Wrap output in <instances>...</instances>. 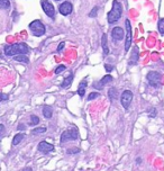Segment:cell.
I'll list each match as a JSON object with an SVG mask.
<instances>
[{
	"label": "cell",
	"instance_id": "6da1fadb",
	"mask_svg": "<svg viewBox=\"0 0 164 171\" xmlns=\"http://www.w3.org/2000/svg\"><path fill=\"white\" fill-rule=\"evenodd\" d=\"M29 47L25 43H16L5 47V54L7 56H16L19 54H28Z\"/></svg>",
	"mask_w": 164,
	"mask_h": 171
},
{
	"label": "cell",
	"instance_id": "7a4b0ae2",
	"mask_svg": "<svg viewBox=\"0 0 164 171\" xmlns=\"http://www.w3.org/2000/svg\"><path fill=\"white\" fill-rule=\"evenodd\" d=\"M122 14H123V7L122 5L115 0L114 2H112V8L111 10L108 13V23L109 24H114L116 22H118L120 19V17H122Z\"/></svg>",
	"mask_w": 164,
	"mask_h": 171
},
{
	"label": "cell",
	"instance_id": "3957f363",
	"mask_svg": "<svg viewBox=\"0 0 164 171\" xmlns=\"http://www.w3.org/2000/svg\"><path fill=\"white\" fill-rule=\"evenodd\" d=\"M29 30H32L34 35L37 37L43 36L46 32L45 26H44V24H43L41 20H34V22H32V23L29 24Z\"/></svg>",
	"mask_w": 164,
	"mask_h": 171
},
{
	"label": "cell",
	"instance_id": "277c9868",
	"mask_svg": "<svg viewBox=\"0 0 164 171\" xmlns=\"http://www.w3.org/2000/svg\"><path fill=\"white\" fill-rule=\"evenodd\" d=\"M147 81L148 83L152 86V87H155V88H158L160 86H161L162 82V76L161 73L158 72V71H150L147 73Z\"/></svg>",
	"mask_w": 164,
	"mask_h": 171
},
{
	"label": "cell",
	"instance_id": "5b68a950",
	"mask_svg": "<svg viewBox=\"0 0 164 171\" xmlns=\"http://www.w3.org/2000/svg\"><path fill=\"white\" fill-rule=\"evenodd\" d=\"M79 136V133L76 131V128H72V129H66L65 132H63L61 135V142L66 141H76Z\"/></svg>",
	"mask_w": 164,
	"mask_h": 171
},
{
	"label": "cell",
	"instance_id": "8992f818",
	"mask_svg": "<svg viewBox=\"0 0 164 171\" xmlns=\"http://www.w3.org/2000/svg\"><path fill=\"white\" fill-rule=\"evenodd\" d=\"M125 26H126V41H125V51L127 52L131 45V25L129 19L125 20Z\"/></svg>",
	"mask_w": 164,
	"mask_h": 171
},
{
	"label": "cell",
	"instance_id": "52a82bcc",
	"mask_svg": "<svg viewBox=\"0 0 164 171\" xmlns=\"http://www.w3.org/2000/svg\"><path fill=\"white\" fill-rule=\"evenodd\" d=\"M41 3H42L43 10L45 11V14L47 16L51 17V18H53V17L55 16V8H54V6H53L49 1H47V0H42Z\"/></svg>",
	"mask_w": 164,
	"mask_h": 171
},
{
	"label": "cell",
	"instance_id": "ba28073f",
	"mask_svg": "<svg viewBox=\"0 0 164 171\" xmlns=\"http://www.w3.org/2000/svg\"><path fill=\"white\" fill-rule=\"evenodd\" d=\"M131 100H133V92L131 90H125L122 93V97H120V101H122V105L124 108L127 109L131 105Z\"/></svg>",
	"mask_w": 164,
	"mask_h": 171
},
{
	"label": "cell",
	"instance_id": "9c48e42d",
	"mask_svg": "<svg viewBox=\"0 0 164 171\" xmlns=\"http://www.w3.org/2000/svg\"><path fill=\"white\" fill-rule=\"evenodd\" d=\"M60 14H62L63 16H68L70 14L72 13L73 10V6L72 3L69 2V1H65V2H63L62 5H60Z\"/></svg>",
	"mask_w": 164,
	"mask_h": 171
},
{
	"label": "cell",
	"instance_id": "30bf717a",
	"mask_svg": "<svg viewBox=\"0 0 164 171\" xmlns=\"http://www.w3.org/2000/svg\"><path fill=\"white\" fill-rule=\"evenodd\" d=\"M37 149H38V151H40V152H42V153H45V154H46V153L52 152L53 150H54V145L49 144V142L43 141V142H41L40 144H38Z\"/></svg>",
	"mask_w": 164,
	"mask_h": 171
},
{
	"label": "cell",
	"instance_id": "8fae6325",
	"mask_svg": "<svg viewBox=\"0 0 164 171\" xmlns=\"http://www.w3.org/2000/svg\"><path fill=\"white\" fill-rule=\"evenodd\" d=\"M124 30L122 27H115L111 32V36L115 41H122L124 38Z\"/></svg>",
	"mask_w": 164,
	"mask_h": 171
},
{
	"label": "cell",
	"instance_id": "7c38bea8",
	"mask_svg": "<svg viewBox=\"0 0 164 171\" xmlns=\"http://www.w3.org/2000/svg\"><path fill=\"white\" fill-rule=\"evenodd\" d=\"M138 54H139V52H138V49H137V47H135V49L133 50L131 54L129 61H128V64H129V66L137 64V62H138Z\"/></svg>",
	"mask_w": 164,
	"mask_h": 171
},
{
	"label": "cell",
	"instance_id": "4fadbf2b",
	"mask_svg": "<svg viewBox=\"0 0 164 171\" xmlns=\"http://www.w3.org/2000/svg\"><path fill=\"white\" fill-rule=\"evenodd\" d=\"M101 46H102V50H103V54L107 55L109 53V47H108V41H107L106 34H103L101 37Z\"/></svg>",
	"mask_w": 164,
	"mask_h": 171
},
{
	"label": "cell",
	"instance_id": "5bb4252c",
	"mask_svg": "<svg viewBox=\"0 0 164 171\" xmlns=\"http://www.w3.org/2000/svg\"><path fill=\"white\" fill-rule=\"evenodd\" d=\"M72 81H73V74H72V73H70L69 76L64 78V80H63V82H62V85H61V87H62V88H64V89L69 88L70 86H71V83H72Z\"/></svg>",
	"mask_w": 164,
	"mask_h": 171
},
{
	"label": "cell",
	"instance_id": "9a60e30c",
	"mask_svg": "<svg viewBox=\"0 0 164 171\" xmlns=\"http://www.w3.org/2000/svg\"><path fill=\"white\" fill-rule=\"evenodd\" d=\"M43 115H44L45 118H51L52 115H53V108L52 107L49 106V105L44 106V108H43Z\"/></svg>",
	"mask_w": 164,
	"mask_h": 171
},
{
	"label": "cell",
	"instance_id": "2e32d148",
	"mask_svg": "<svg viewBox=\"0 0 164 171\" xmlns=\"http://www.w3.org/2000/svg\"><path fill=\"white\" fill-rule=\"evenodd\" d=\"M85 88H87V79H84L81 83L79 85V89H78V93L80 97H83L85 93Z\"/></svg>",
	"mask_w": 164,
	"mask_h": 171
},
{
	"label": "cell",
	"instance_id": "e0dca14e",
	"mask_svg": "<svg viewBox=\"0 0 164 171\" xmlns=\"http://www.w3.org/2000/svg\"><path fill=\"white\" fill-rule=\"evenodd\" d=\"M25 137V134H23V133H18V134H16L15 136H14V140H13V144L14 145H18L20 143V142L23 141V138Z\"/></svg>",
	"mask_w": 164,
	"mask_h": 171
},
{
	"label": "cell",
	"instance_id": "ac0fdd59",
	"mask_svg": "<svg viewBox=\"0 0 164 171\" xmlns=\"http://www.w3.org/2000/svg\"><path fill=\"white\" fill-rule=\"evenodd\" d=\"M117 95H118V91H117V89L116 88H110L108 90V96L111 100H114V99L117 98Z\"/></svg>",
	"mask_w": 164,
	"mask_h": 171
},
{
	"label": "cell",
	"instance_id": "d6986e66",
	"mask_svg": "<svg viewBox=\"0 0 164 171\" xmlns=\"http://www.w3.org/2000/svg\"><path fill=\"white\" fill-rule=\"evenodd\" d=\"M14 59L16 60V61H18V62H24V63H28L29 62V60H28V58L27 56H25V54H19V55H16Z\"/></svg>",
	"mask_w": 164,
	"mask_h": 171
},
{
	"label": "cell",
	"instance_id": "ffe728a7",
	"mask_svg": "<svg viewBox=\"0 0 164 171\" xmlns=\"http://www.w3.org/2000/svg\"><path fill=\"white\" fill-rule=\"evenodd\" d=\"M111 81H112V77L108 74V76H105L101 80H100V83H101V86L103 87L105 85H107V83H109V82H111Z\"/></svg>",
	"mask_w": 164,
	"mask_h": 171
},
{
	"label": "cell",
	"instance_id": "44dd1931",
	"mask_svg": "<svg viewBox=\"0 0 164 171\" xmlns=\"http://www.w3.org/2000/svg\"><path fill=\"white\" fill-rule=\"evenodd\" d=\"M0 7H1L2 9H9L10 1L9 0H0Z\"/></svg>",
	"mask_w": 164,
	"mask_h": 171
},
{
	"label": "cell",
	"instance_id": "7402d4cb",
	"mask_svg": "<svg viewBox=\"0 0 164 171\" xmlns=\"http://www.w3.org/2000/svg\"><path fill=\"white\" fill-rule=\"evenodd\" d=\"M38 123H40V118H38L36 115H32V116H30L29 125H37Z\"/></svg>",
	"mask_w": 164,
	"mask_h": 171
},
{
	"label": "cell",
	"instance_id": "603a6c76",
	"mask_svg": "<svg viewBox=\"0 0 164 171\" xmlns=\"http://www.w3.org/2000/svg\"><path fill=\"white\" fill-rule=\"evenodd\" d=\"M158 32H160L162 35H164V18L163 19H160V22H158Z\"/></svg>",
	"mask_w": 164,
	"mask_h": 171
},
{
	"label": "cell",
	"instance_id": "cb8c5ba5",
	"mask_svg": "<svg viewBox=\"0 0 164 171\" xmlns=\"http://www.w3.org/2000/svg\"><path fill=\"white\" fill-rule=\"evenodd\" d=\"M46 132V127H38V128H35L32 131L33 134H41V133H45Z\"/></svg>",
	"mask_w": 164,
	"mask_h": 171
},
{
	"label": "cell",
	"instance_id": "d4e9b609",
	"mask_svg": "<svg viewBox=\"0 0 164 171\" xmlns=\"http://www.w3.org/2000/svg\"><path fill=\"white\" fill-rule=\"evenodd\" d=\"M98 97H99V92H91L88 96V100H93V99L98 98Z\"/></svg>",
	"mask_w": 164,
	"mask_h": 171
},
{
	"label": "cell",
	"instance_id": "484cf974",
	"mask_svg": "<svg viewBox=\"0 0 164 171\" xmlns=\"http://www.w3.org/2000/svg\"><path fill=\"white\" fill-rule=\"evenodd\" d=\"M65 70V66H59L55 69V74H60L61 72H63Z\"/></svg>",
	"mask_w": 164,
	"mask_h": 171
},
{
	"label": "cell",
	"instance_id": "4316f807",
	"mask_svg": "<svg viewBox=\"0 0 164 171\" xmlns=\"http://www.w3.org/2000/svg\"><path fill=\"white\" fill-rule=\"evenodd\" d=\"M97 11H98V7H95V8H93L91 11H90L89 16H90V17H96V16H97Z\"/></svg>",
	"mask_w": 164,
	"mask_h": 171
},
{
	"label": "cell",
	"instance_id": "83f0119b",
	"mask_svg": "<svg viewBox=\"0 0 164 171\" xmlns=\"http://www.w3.org/2000/svg\"><path fill=\"white\" fill-rule=\"evenodd\" d=\"M80 152V149H78V148H73V149H71V150H68V153L69 154H74V153H79Z\"/></svg>",
	"mask_w": 164,
	"mask_h": 171
},
{
	"label": "cell",
	"instance_id": "f1b7e54d",
	"mask_svg": "<svg viewBox=\"0 0 164 171\" xmlns=\"http://www.w3.org/2000/svg\"><path fill=\"white\" fill-rule=\"evenodd\" d=\"M105 69H106V71H107V72H111L112 70H114V68H112V66H110V64H106Z\"/></svg>",
	"mask_w": 164,
	"mask_h": 171
},
{
	"label": "cell",
	"instance_id": "f546056e",
	"mask_svg": "<svg viewBox=\"0 0 164 171\" xmlns=\"http://www.w3.org/2000/svg\"><path fill=\"white\" fill-rule=\"evenodd\" d=\"M156 116V109L155 108H152L150 110V117H155Z\"/></svg>",
	"mask_w": 164,
	"mask_h": 171
},
{
	"label": "cell",
	"instance_id": "4dcf8cb0",
	"mask_svg": "<svg viewBox=\"0 0 164 171\" xmlns=\"http://www.w3.org/2000/svg\"><path fill=\"white\" fill-rule=\"evenodd\" d=\"M63 47H64V42H61L59 44V46H57V52H61V51H62L63 50Z\"/></svg>",
	"mask_w": 164,
	"mask_h": 171
},
{
	"label": "cell",
	"instance_id": "1f68e13d",
	"mask_svg": "<svg viewBox=\"0 0 164 171\" xmlns=\"http://www.w3.org/2000/svg\"><path fill=\"white\" fill-rule=\"evenodd\" d=\"M8 98H9V96L6 95V93H2V95H1V101H5V100H7Z\"/></svg>",
	"mask_w": 164,
	"mask_h": 171
},
{
	"label": "cell",
	"instance_id": "d6a6232c",
	"mask_svg": "<svg viewBox=\"0 0 164 171\" xmlns=\"http://www.w3.org/2000/svg\"><path fill=\"white\" fill-rule=\"evenodd\" d=\"M23 171H33V170H32V168H30V167H27V168L23 169Z\"/></svg>",
	"mask_w": 164,
	"mask_h": 171
},
{
	"label": "cell",
	"instance_id": "836d02e7",
	"mask_svg": "<svg viewBox=\"0 0 164 171\" xmlns=\"http://www.w3.org/2000/svg\"><path fill=\"white\" fill-rule=\"evenodd\" d=\"M24 127H25L24 125H19L18 126V129H24Z\"/></svg>",
	"mask_w": 164,
	"mask_h": 171
},
{
	"label": "cell",
	"instance_id": "e575fe53",
	"mask_svg": "<svg viewBox=\"0 0 164 171\" xmlns=\"http://www.w3.org/2000/svg\"><path fill=\"white\" fill-rule=\"evenodd\" d=\"M56 1H59V0H56Z\"/></svg>",
	"mask_w": 164,
	"mask_h": 171
}]
</instances>
